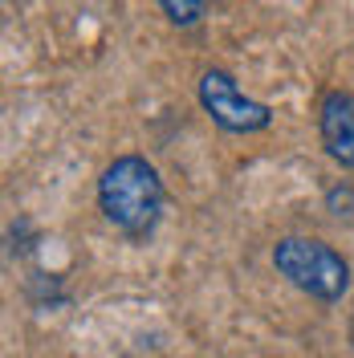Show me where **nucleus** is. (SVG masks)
<instances>
[{"mask_svg":"<svg viewBox=\"0 0 354 358\" xmlns=\"http://www.w3.org/2000/svg\"><path fill=\"white\" fill-rule=\"evenodd\" d=\"M163 179L143 155H118L98 176V208L127 236H147L163 216Z\"/></svg>","mask_w":354,"mask_h":358,"instance_id":"nucleus-1","label":"nucleus"},{"mask_svg":"<svg viewBox=\"0 0 354 358\" xmlns=\"http://www.w3.org/2000/svg\"><path fill=\"white\" fill-rule=\"evenodd\" d=\"M318 134H322L326 155L338 167L354 171V98L351 94H342V90L326 94V102L318 110Z\"/></svg>","mask_w":354,"mask_h":358,"instance_id":"nucleus-4","label":"nucleus"},{"mask_svg":"<svg viewBox=\"0 0 354 358\" xmlns=\"http://www.w3.org/2000/svg\"><path fill=\"white\" fill-rule=\"evenodd\" d=\"M159 8L167 13V21L176 24V29H192V24H199L208 0H159Z\"/></svg>","mask_w":354,"mask_h":358,"instance_id":"nucleus-5","label":"nucleus"},{"mask_svg":"<svg viewBox=\"0 0 354 358\" xmlns=\"http://www.w3.org/2000/svg\"><path fill=\"white\" fill-rule=\"evenodd\" d=\"M196 94L204 114L228 134H261L273 127V110L265 102L248 98L228 69H204L196 82Z\"/></svg>","mask_w":354,"mask_h":358,"instance_id":"nucleus-3","label":"nucleus"},{"mask_svg":"<svg viewBox=\"0 0 354 358\" xmlns=\"http://www.w3.org/2000/svg\"><path fill=\"white\" fill-rule=\"evenodd\" d=\"M273 268L293 289L310 293L313 301H338L351 289L346 257L318 236H281L273 245Z\"/></svg>","mask_w":354,"mask_h":358,"instance_id":"nucleus-2","label":"nucleus"}]
</instances>
